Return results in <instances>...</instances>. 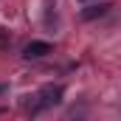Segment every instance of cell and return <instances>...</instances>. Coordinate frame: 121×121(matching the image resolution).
Listing matches in <instances>:
<instances>
[{"label":"cell","instance_id":"cell-2","mask_svg":"<svg viewBox=\"0 0 121 121\" xmlns=\"http://www.w3.org/2000/svg\"><path fill=\"white\" fill-rule=\"evenodd\" d=\"M45 54H51V42H28V45L23 48V56H26V59H39V56H45Z\"/></svg>","mask_w":121,"mask_h":121},{"label":"cell","instance_id":"cell-4","mask_svg":"<svg viewBox=\"0 0 121 121\" xmlns=\"http://www.w3.org/2000/svg\"><path fill=\"white\" fill-rule=\"evenodd\" d=\"M3 90H6V85H0V93H3Z\"/></svg>","mask_w":121,"mask_h":121},{"label":"cell","instance_id":"cell-3","mask_svg":"<svg viewBox=\"0 0 121 121\" xmlns=\"http://www.w3.org/2000/svg\"><path fill=\"white\" fill-rule=\"evenodd\" d=\"M107 11H110V3H99V6H87L82 11V17L85 20H96V17H104Z\"/></svg>","mask_w":121,"mask_h":121},{"label":"cell","instance_id":"cell-1","mask_svg":"<svg viewBox=\"0 0 121 121\" xmlns=\"http://www.w3.org/2000/svg\"><path fill=\"white\" fill-rule=\"evenodd\" d=\"M59 101H62V87L59 85H45L39 90V107H51V104H59Z\"/></svg>","mask_w":121,"mask_h":121}]
</instances>
